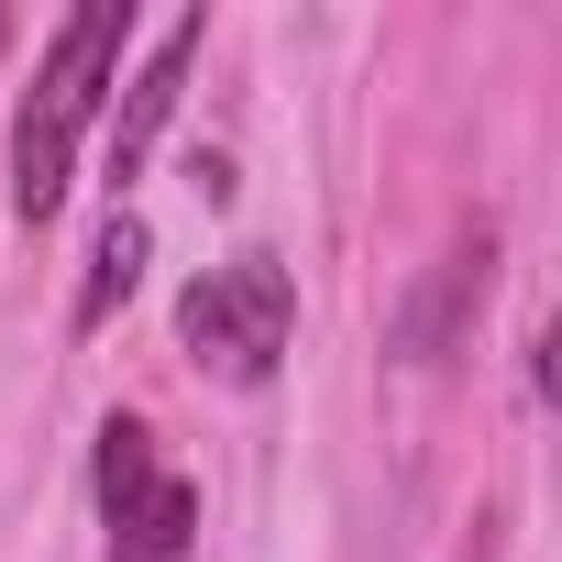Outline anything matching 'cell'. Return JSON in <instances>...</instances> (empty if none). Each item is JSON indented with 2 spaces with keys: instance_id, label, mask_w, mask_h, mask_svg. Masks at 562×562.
<instances>
[{
  "instance_id": "cell-1",
  "label": "cell",
  "mask_w": 562,
  "mask_h": 562,
  "mask_svg": "<svg viewBox=\"0 0 562 562\" xmlns=\"http://www.w3.org/2000/svg\"><path fill=\"white\" fill-rule=\"evenodd\" d=\"M133 45V0H78V12L56 23L34 89H23V122H12V221L45 232L67 210V177H78V133L100 122L111 100V67Z\"/></svg>"
},
{
  "instance_id": "cell-2",
  "label": "cell",
  "mask_w": 562,
  "mask_h": 562,
  "mask_svg": "<svg viewBox=\"0 0 562 562\" xmlns=\"http://www.w3.org/2000/svg\"><path fill=\"white\" fill-rule=\"evenodd\" d=\"M177 342H188V364H210L221 386H265L276 364H288V342H299V276L276 265V254H232V265L188 276Z\"/></svg>"
},
{
  "instance_id": "cell-3",
  "label": "cell",
  "mask_w": 562,
  "mask_h": 562,
  "mask_svg": "<svg viewBox=\"0 0 562 562\" xmlns=\"http://www.w3.org/2000/svg\"><path fill=\"white\" fill-rule=\"evenodd\" d=\"M89 485H100V518H111V562H177L199 540V485L155 452L144 419H100Z\"/></svg>"
},
{
  "instance_id": "cell-4",
  "label": "cell",
  "mask_w": 562,
  "mask_h": 562,
  "mask_svg": "<svg viewBox=\"0 0 562 562\" xmlns=\"http://www.w3.org/2000/svg\"><path fill=\"white\" fill-rule=\"evenodd\" d=\"M485 288H496V221H463L430 254V276L408 288V310H397V364H452L474 310H485Z\"/></svg>"
},
{
  "instance_id": "cell-5",
  "label": "cell",
  "mask_w": 562,
  "mask_h": 562,
  "mask_svg": "<svg viewBox=\"0 0 562 562\" xmlns=\"http://www.w3.org/2000/svg\"><path fill=\"white\" fill-rule=\"evenodd\" d=\"M199 45H210V12H177V23L155 34V56L133 67V89H122V111H111V199H122V188L144 177V155L166 144V122H177V100H188Z\"/></svg>"
},
{
  "instance_id": "cell-6",
  "label": "cell",
  "mask_w": 562,
  "mask_h": 562,
  "mask_svg": "<svg viewBox=\"0 0 562 562\" xmlns=\"http://www.w3.org/2000/svg\"><path fill=\"white\" fill-rule=\"evenodd\" d=\"M144 254H155V232H144V210L133 199H111V221H100V243H89V276H78V331H100L133 288H144Z\"/></svg>"
},
{
  "instance_id": "cell-7",
  "label": "cell",
  "mask_w": 562,
  "mask_h": 562,
  "mask_svg": "<svg viewBox=\"0 0 562 562\" xmlns=\"http://www.w3.org/2000/svg\"><path fill=\"white\" fill-rule=\"evenodd\" d=\"M0 45H12V12H0Z\"/></svg>"
}]
</instances>
